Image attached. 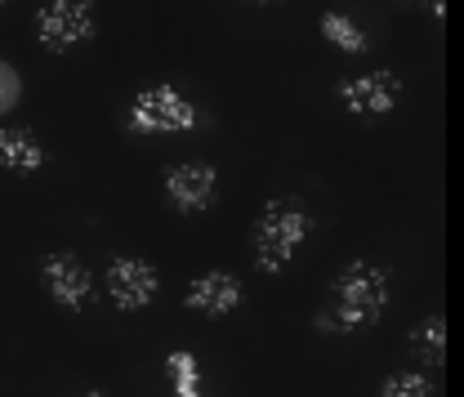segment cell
Masks as SVG:
<instances>
[{"instance_id": "1", "label": "cell", "mask_w": 464, "mask_h": 397, "mask_svg": "<svg viewBox=\"0 0 464 397\" xmlns=\"http://www.w3.org/2000/svg\"><path fill=\"white\" fill-rule=\"evenodd\" d=\"M389 304V273L380 264L353 259L331 286V304L322 308L317 326L331 335H353V331H371L384 317Z\"/></svg>"}, {"instance_id": "2", "label": "cell", "mask_w": 464, "mask_h": 397, "mask_svg": "<svg viewBox=\"0 0 464 397\" xmlns=\"http://www.w3.org/2000/svg\"><path fill=\"white\" fill-rule=\"evenodd\" d=\"M308 232H313V219H308V210L299 201H268L264 215H259V224H255V232H250L255 264L264 273H282L290 259H295V250L308 241Z\"/></svg>"}, {"instance_id": "3", "label": "cell", "mask_w": 464, "mask_h": 397, "mask_svg": "<svg viewBox=\"0 0 464 397\" xmlns=\"http://www.w3.org/2000/svg\"><path fill=\"white\" fill-rule=\"evenodd\" d=\"M197 108L188 103V94L179 85H148L134 94V103L125 108V130L139 139H157V134H188L197 130Z\"/></svg>"}, {"instance_id": "4", "label": "cell", "mask_w": 464, "mask_h": 397, "mask_svg": "<svg viewBox=\"0 0 464 397\" xmlns=\"http://www.w3.org/2000/svg\"><path fill=\"white\" fill-rule=\"evenodd\" d=\"M36 41L50 54H67L94 41V5L85 0H50L36 9Z\"/></svg>"}, {"instance_id": "5", "label": "cell", "mask_w": 464, "mask_h": 397, "mask_svg": "<svg viewBox=\"0 0 464 397\" xmlns=\"http://www.w3.org/2000/svg\"><path fill=\"white\" fill-rule=\"evenodd\" d=\"M108 295H112V304L121 313H139V308H148L152 299H157V290H161V273L148 264V259H134V255H121L108 264Z\"/></svg>"}, {"instance_id": "6", "label": "cell", "mask_w": 464, "mask_h": 397, "mask_svg": "<svg viewBox=\"0 0 464 397\" xmlns=\"http://www.w3.org/2000/svg\"><path fill=\"white\" fill-rule=\"evenodd\" d=\"M402 99V81L393 72H362L340 81V103L353 116H389Z\"/></svg>"}, {"instance_id": "7", "label": "cell", "mask_w": 464, "mask_h": 397, "mask_svg": "<svg viewBox=\"0 0 464 397\" xmlns=\"http://www.w3.org/2000/svg\"><path fill=\"white\" fill-rule=\"evenodd\" d=\"M41 277H45V290H50V299L58 308H85L90 304L94 277H90V268L76 255H63V250L45 255L41 259Z\"/></svg>"}, {"instance_id": "8", "label": "cell", "mask_w": 464, "mask_h": 397, "mask_svg": "<svg viewBox=\"0 0 464 397\" xmlns=\"http://www.w3.org/2000/svg\"><path fill=\"white\" fill-rule=\"evenodd\" d=\"M215 188H219V174L210 170L206 161H179V166L166 170V197H170L174 210H183V215L206 210Z\"/></svg>"}, {"instance_id": "9", "label": "cell", "mask_w": 464, "mask_h": 397, "mask_svg": "<svg viewBox=\"0 0 464 397\" xmlns=\"http://www.w3.org/2000/svg\"><path fill=\"white\" fill-rule=\"evenodd\" d=\"M241 304V282L232 273H201L197 282L188 286V308L201 317H228L232 308Z\"/></svg>"}, {"instance_id": "10", "label": "cell", "mask_w": 464, "mask_h": 397, "mask_svg": "<svg viewBox=\"0 0 464 397\" xmlns=\"http://www.w3.org/2000/svg\"><path fill=\"white\" fill-rule=\"evenodd\" d=\"M50 157H45V148H41V139L32 134V130H23V125H0V170L9 174H32L41 170Z\"/></svg>"}, {"instance_id": "11", "label": "cell", "mask_w": 464, "mask_h": 397, "mask_svg": "<svg viewBox=\"0 0 464 397\" xmlns=\"http://www.w3.org/2000/svg\"><path fill=\"white\" fill-rule=\"evenodd\" d=\"M411 357H415L420 366H433V371L447 362V317H442V313L424 317V322L411 331Z\"/></svg>"}, {"instance_id": "12", "label": "cell", "mask_w": 464, "mask_h": 397, "mask_svg": "<svg viewBox=\"0 0 464 397\" xmlns=\"http://www.w3.org/2000/svg\"><path fill=\"white\" fill-rule=\"evenodd\" d=\"M166 375H170V397H206L201 389V366L188 348H174L166 357Z\"/></svg>"}, {"instance_id": "13", "label": "cell", "mask_w": 464, "mask_h": 397, "mask_svg": "<svg viewBox=\"0 0 464 397\" xmlns=\"http://www.w3.org/2000/svg\"><path fill=\"white\" fill-rule=\"evenodd\" d=\"M322 36H326L335 50H344V54H366V50H371V36H366L353 18H344V14H322Z\"/></svg>"}, {"instance_id": "14", "label": "cell", "mask_w": 464, "mask_h": 397, "mask_svg": "<svg viewBox=\"0 0 464 397\" xmlns=\"http://www.w3.org/2000/svg\"><path fill=\"white\" fill-rule=\"evenodd\" d=\"M380 397H438V384L429 371H393L384 380Z\"/></svg>"}, {"instance_id": "15", "label": "cell", "mask_w": 464, "mask_h": 397, "mask_svg": "<svg viewBox=\"0 0 464 397\" xmlns=\"http://www.w3.org/2000/svg\"><path fill=\"white\" fill-rule=\"evenodd\" d=\"M18 99H23V76L14 72V63H5V58H0V116L14 112V108H18Z\"/></svg>"}, {"instance_id": "16", "label": "cell", "mask_w": 464, "mask_h": 397, "mask_svg": "<svg viewBox=\"0 0 464 397\" xmlns=\"http://www.w3.org/2000/svg\"><path fill=\"white\" fill-rule=\"evenodd\" d=\"M81 397H108V393H81Z\"/></svg>"}]
</instances>
